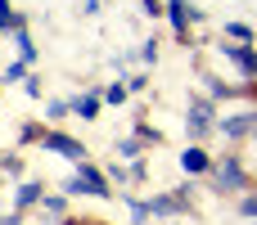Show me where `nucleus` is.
I'll use <instances>...</instances> for the list:
<instances>
[{
    "label": "nucleus",
    "mask_w": 257,
    "mask_h": 225,
    "mask_svg": "<svg viewBox=\"0 0 257 225\" xmlns=\"http://www.w3.org/2000/svg\"><path fill=\"white\" fill-rule=\"evenodd\" d=\"M208 180H212L217 194H235V198L253 189V176H248V167L239 162V153H221V158H212Z\"/></svg>",
    "instance_id": "obj_1"
},
{
    "label": "nucleus",
    "mask_w": 257,
    "mask_h": 225,
    "mask_svg": "<svg viewBox=\"0 0 257 225\" xmlns=\"http://www.w3.org/2000/svg\"><path fill=\"white\" fill-rule=\"evenodd\" d=\"M212 126H217V99H208V95H190V104H185V131H190V144H203V140L212 135Z\"/></svg>",
    "instance_id": "obj_2"
},
{
    "label": "nucleus",
    "mask_w": 257,
    "mask_h": 225,
    "mask_svg": "<svg viewBox=\"0 0 257 225\" xmlns=\"http://www.w3.org/2000/svg\"><path fill=\"white\" fill-rule=\"evenodd\" d=\"M63 189H68V194H90V198H113V185H108V176H104L95 162H77V171L68 176Z\"/></svg>",
    "instance_id": "obj_3"
},
{
    "label": "nucleus",
    "mask_w": 257,
    "mask_h": 225,
    "mask_svg": "<svg viewBox=\"0 0 257 225\" xmlns=\"http://www.w3.org/2000/svg\"><path fill=\"white\" fill-rule=\"evenodd\" d=\"M41 149L45 153H59L68 162H86V144L72 140V135H63V131H41Z\"/></svg>",
    "instance_id": "obj_4"
},
{
    "label": "nucleus",
    "mask_w": 257,
    "mask_h": 225,
    "mask_svg": "<svg viewBox=\"0 0 257 225\" xmlns=\"http://www.w3.org/2000/svg\"><path fill=\"white\" fill-rule=\"evenodd\" d=\"M212 131H221L226 140H248V135H257V113H239V117H221Z\"/></svg>",
    "instance_id": "obj_5"
},
{
    "label": "nucleus",
    "mask_w": 257,
    "mask_h": 225,
    "mask_svg": "<svg viewBox=\"0 0 257 225\" xmlns=\"http://www.w3.org/2000/svg\"><path fill=\"white\" fill-rule=\"evenodd\" d=\"M217 50H221L230 63H239L244 77H253V81H257V50H253V45H230V41H221Z\"/></svg>",
    "instance_id": "obj_6"
},
{
    "label": "nucleus",
    "mask_w": 257,
    "mask_h": 225,
    "mask_svg": "<svg viewBox=\"0 0 257 225\" xmlns=\"http://www.w3.org/2000/svg\"><path fill=\"white\" fill-rule=\"evenodd\" d=\"M163 14L172 18V27H176V36H190V23H199V18H203V14H199V9H194L190 0H172V5H167Z\"/></svg>",
    "instance_id": "obj_7"
},
{
    "label": "nucleus",
    "mask_w": 257,
    "mask_h": 225,
    "mask_svg": "<svg viewBox=\"0 0 257 225\" xmlns=\"http://www.w3.org/2000/svg\"><path fill=\"white\" fill-rule=\"evenodd\" d=\"M208 167H212V158H208L203 144H190V149L181 153V171H185V176H208Z\"/></svg>",
    "instance_id": "obj_8"
},
{
    "label": "nucleus",
    "mask_w": 257,
    "mask_h": 225,
    "mask_svg": "<svg viewBox=\"0 0 257 225\" xmlns=\"http://www.w3.org/2000/svg\"><path fill=\"white\" fill-rule=\"evenodd\" d=\"M68 108H72L81 122H95V117H99V90H86V95L68 99Z\"/></svg>",
    "instance_id": "obj_9"
},
{
    "label": "nucleus",
    "mask_w": 257,
    "mask_h": 225,
    "mask_svg": "<svg viewBox=\"0 0 257 225\" xmlns=\"http://www.w3.org/2000/svg\"><path fill=\"white\" fill-rule=\"evenodd\" d=\"M208 81V99H239V95H253L257 86H226L221 77H203Z\"/></svg>",
    "instance_id": "obj_10"
},
{
    "label": "nucleus",
    "mask_w": 257,
    "mask_h": 225,
    "mask_svg": "<svg viewBox=\"0 0 257 225\" xmlns=\"http://www.w3.org/2000/svg\"><path fill=\"white\" fill-rule=\"evenodd\" d=\"M41 198H45V185H41V180H23V185H18V198H14V203H18V212H27V207H36Z\"/></svg>",
    "instance_id": "obj_11"
},
{
    "label": "nucleus",
    "mask_w": 257,
    "mask_h": 225,
    "mask_svg": "<svg viewBox=\"0 0 257 225\" xmlns=\"http://www.w3.org/2000/svg\"><path fill=\"white\" fill-rule=\"evenodd\" d=\"M221 41H244V45H253V41H257V32L248 27V23H226Z\"/></svg>",
    "instance_id": "obj_12"
},
{
    "label": "nucleus",
    "mask_w": 257,
    "mask_h": 225,
    "mask_svg": "<svg viewBox=\"0 0 257 225\" xmlns=\"http://www.w3.org/2000/svg\"><path fill=\"white\" fill-rule=\"evenodd\" d=\"M14 41H18V59H23V63H32V59H36V45H32V36H27V23L14 32Z\"/></svg>",
    "instance_id": "obj_13"
},
{
    "label": "nucleus",
    "mask_w": 257,
    "mask_h": 225,
    "mask_svg": "<svg viewBox=\"0 0 257 225\" xmlns=\"http://www.w3.org/2000/svg\"><path fill=\"white\" fill-rule=\"evenodd\" d=\"M23 27V14L9 9V0H0V32H18Z\"/></svg>",
    "instance_id": "obj_14"
},
{
    "label": "nucleus",
    "mask_w": 257,
    "mask_h": 225,
    "mask_svg": "<svg viewBox=\"0 0 257 225\" xmlns=\"http://www.w3.org/2000/svg\"><path fill=\"white\" fill-rule=\"evenodd\" d=\"M63 212H68V203H63V198H50V194L41 198V216H50V221H59Z\"/></svg>",
    "instance_id": "obj_15"
},
{
    "label": "nucleus",
    "mask_w": 257,
    "mask_h": 225,
    "mask_svg": "<svg viewBox=\"0 0 257 225\" xmlns=\"http://www.w3.org/2000/svg\"><path fill=\"white\" fill-rule=\"evenodd\" d=\"M0 176H23V158H14V153H0Z\"/></svg>",
    "instance_id": "obj_16"
},
{
    "label": "nucleus",
    "mask_w": 257,
    "mask_h": 225,
    "mask_svg": "<svg viewBox=\"0 0 257 225\" xmlns=\"http://www.w3.org/2000/svg\"><path fill=\"white\" fill-rule=\"evenodd\" d=\"M239 216L257 221V194H253V189H248V194H239Z\"/></svg>",
    "instance_id": "obj_17"
},
{
    "label": "nucleus",
    "mask_w": 257,
    "mask_h": 225,
    "mask_svg": "<svg viewBox=\"0 0 257 225\" xmlns=\"http://www.w3.org/2000/svg\"><path fill=\"white\" fill-rule=\"evenodd\" d=\"M117 158H140V140H117Z\"/></svg>",
    "instance_id": "obj_18"
},
{
    "label": "nucleus",
    "mask_w": 257,
    "mask_h": 225,
    "mask_svg": "<svg viewBox=\"0 0 257 225\" xmlns=\"http://www.w3.org/2000/svg\"><path fill=\"white\" fill-rule=\"evenodd\" d=\"M131 221H136V225H149V203L131 198Z\"/></svg>",
    "instance_id": "obj_19"
},
{
    "label": "nucleus",
    "mask_w": 257,
    "mask_h": 225,
    "mask_svg": "<svg viewBox=\"0 0 257 225\" xmlns=\"http://www.w3.org/2000/svg\"><path fill=\"white\" fill-rule=\"evenodd\" d=\"M104 99H108V104H122V99H126V86H122V81H113V86L104 90Z\"/></svg>",
    "instance_id": "obj_20"
},
{
    "label": "nucleus",
    "mask_w": 257,
    "mask_h": 225,
    "mask_svg": "<svg viewBox=\"0 0 257 225\" xmlns=\"http://www.w3.org/2000/svg\"><path fill=\"white\" fill-rule=\"evenodd\" d=\"M136 140H145V144H158V140H163V135H158V131H154V126H145V122H140V126H136Z\"/></svg>",
    "instance_id": "obj_21"
},
{
    "label": "nucleus",
    "mask_w": 257,
    "mask_h": 225,
    "mask_svg": "<svg viewBox=\"0 0 257 225\" xmlns=\"http://www.w3.org/2000/svg\"><path fill=\"white\" fill-rule=\"evenodd\" d=\"M18 77H27V63H23V59H18V63H14V68L5 72V81H18Z\"/></svg>",
    "instance_id": "obj_22"
},
{
    "label": "nucleus",
    "mask_w": 257,
    "mask_h": 225,
    "mask_svg": "<svg viewBox=\"0 0 257 225\" xmlns=\"http://www.w3.org/2000/svg\"><path fill=\"white\" fill-rule=\"evenodd\" d=\"M140 5H145V0H140Z\"/></svg>",
    "instance_id": "obj_23"
}]
</instances>
